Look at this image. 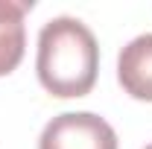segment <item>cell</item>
I'll return each instance as SVG.
<instances>
[{"mask_svg": "<svg viewBox=\"0 0 152 149\" xmlns=\"http://www.w3.org/2000/svg\"><path fill=\"white\" fill-rule=\"evenodd\" d=\"M35 70L44 91L58 99L91 93L99 70V44L94 32L70 15L47 20L38 32Z\"/></svg>", "mask_w": 152, "mask_h": 149, "instance_id": "6da1fadb", "label": "cell"}, {"mask_svg": "<svg viewBox=\"0 0 152 149\" xmlns=\"http://www.w3.org/2000/svg\"><path fill=\"white\" fill-rule=\"evenodd\" d=\"M38 149H117V131L94 111H64L44 126Z\"/></svg>", "mask_w": 152, "mask_h": 149, "instance_id": "7a4b0ae2", "label": "cell"}, {"mask_svg": "<svg viewBox=\"0 0 152 149\" xmlns=\"http://www.w3.org/2000/svg\"><path fill=\"white\" fill-rule=\"evenodd\" d=\"M117 82L132 99L152 102V32L132 38L120 50Z\"/></svg>", "mask_w": 152, "mask_h": 149, "instance_id": "3957f363", "label": "cell"}, {"mask_svg": "<svg viewBox=\"0 0 152 149\" xmlns=\"http://www.w3.org/2000/svg\"><path fill=\"white\" fill-rule=\"evenodd\" d=\"M32 9V0H0V76H9L23 58L26 26L23 18Z\"/></svg>", "mask_w": 152, "mask_h": 149, "instance_id": "277c9868", "label": "cell"}, {"mask_svg": "<svg viewBox=\"0 0 152 149\" xmlns=\"http://www.w3.org/2000/svg\"><path fill=\"white\" fill-rule=\"evenodd\" d=\"M146 149H152V143H149V146H146Z\"/></svg>", "mask_w": 152, "mask_h": 149, "instance_id": "5b68a950", "label": "cell"}]
</instances>
